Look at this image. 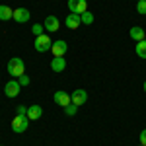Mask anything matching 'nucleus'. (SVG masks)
I'll use <instances>...</instances> for the list:
<instances>
[{
	"instance_id": "obj_11",
	"label": "nucleus",
	"mask_w": 146,
	"mask_h": 146,
	"mask_svg": "<svg viewBox=\"0 0 146 146\" xmlns=\"http://www.w3.org/2000/svg\"><path fill=\"white\" fill-rule=\"evenodd\" d=\"M64 23H66L68 29H78L80 25H82V20H80L78 14H72V12H70L66 16V20H64Z\"/></svg>"
},
{
	"instance_id": "obj_13",
	"label": "nucleus",
	"mask_w": 146,
	"mask_h": 146,
	"mask_svg": "<svg viewBox=\"0 0 146 146\" xmlns=\"http://www.w3.org/2000/svg\"><path fill=\"white\" fill-rule=\"evenodd\" d=\"M41 115H43L41 105H29V107H27V119H29V121H37V119H41Z\"/></svg>"
},
{
	"instance_id": "obj_1",
	"label": "nucleus",
	"mask_w": 146,
	"mask_h": 146,
	"mask_svg": "<svg viewBox=\"0 0 146 146\" xmlns=\"http://www.w3.org/2000/svg\"><path fill=\"white\" fill-rule=\"evenodd\" d=\"M6 70H8V74H10V76L20 78L22 74H25V62H23L20 56H14V58H10V60H8Z\"/></svg>"
},
{
	"instance_id": "obj_16",
	"label": "nucleus",
	"mask_w": 146,
	"mask_h": 146,
	"mask_svg": "<svg viewBox=\"0 0 146 146\" xmlns=\"http://www.w3.org/2000/svg\"><path fill=\"white\" fill-rule=\"evenodd\" d=\"M136 55L140 56V58H146V39H142V41H138L136 43Z\"/></svg>"
},
{
	"instance_id": "obj_21",
	"label": "nucleus",
	"mask_w": 146,
	"mask_h": 146,
	"mask_svg": "<svg viewBox=\"0 0 146 146\" xmlns=\"http://www.w3.org/2000/svg\"><path fill=\"white\" fill-rule=\"evenodd\" d=\"M18 82H20V86H29V82H31V80H29V76H27V74H22V76H20V78H18Z\"/></svg>"
},
{
	"instance_id": "obj_3",
	"label": "nucleus",
	"mask_w": 146,
	"mask_h": 146,
	"mask_svg": "<svg viewBox=\"0 0 146 146\" xmlns=\"http://www.w3.org/2000/svg\"><path fill=\"white\" fill-rule=\"evenodd\" d=\"M27 127H29V119L25 117V115H16L14 119H12V131L14 133H18V135H22L27 131Z\"/></svg>"
},
{
	"instance_id": "obj_4",
	"label": "nucleus",
	"mask_w": 146,
	"mask_h": 146,
	"mask_svg": "<svg viewBox=\"0 0 146 146\" xmlns=\"http://www.w3.org/2000/svg\"><path fill=\"white\" fill-rule=\"evenodd\" d=\"M68 10L72 14L82 16L84 12H88V2L86 0H68Z\"/></svg>"
},
{
	"instance_id": "obj_17",
	"label": "nucleus",
	"mask_w": 146,
	"mask_h": 146,
	"mask_svg": "<svg viewBox=\"0 0 146 146\" xmlns=\"http://www.w3.org/2000/svg\"><path fill=\"white\" fill-rule=\"evenodd\" d=\"M80 20H82L84 25H92V23H94V14H92V12H84V14L80 16Z\"/></svg>"
},
{
	"instance_id": "obj_7",
	"label": "nucleus",
	"mask_w": 146,
	"mask_h": 146,
	"mask_svg": "<svg viewBox=\"0 0 146 146\" xmlns=\"http://www.w3.org/2000/svg\"><path fill=\"white\" fill-rule=\"evenodd\" d=\"M22 90V86H20V82L18 80H10V82H6V86H4V94L8 96V98H16L18 94Z\"/></svg>"
},
{
	"instance_id": "obj_22",
	"label": "nucleus",
	"mask_w": 146,
	"mask_h": 146,
	"mask_svg": "<svg viewBox=\"0 0 146 146\" xmlns=\"http://www.w3.org/2000/svg\"><path fill=\"white\" fill-rule=\"evenodd\" d=\"M16 115H25V117H27V107H25V105H18V107H16Z\"/></svg>"
},
{
	"instance_id": "obj_23",
	"label": "nucleus",
	"mask_w": 146,
	"mask_h": 146,
	"mask_svg": "<svg viewBox=\"0 0 146 146\" xmlns=\"http://www.w3.org/2000/svg\"><path fill=\"white\" fill-rule=\"evenodd\" d=\"M140 144H142V146H146V129L142 131V133H140Z\"/></svg>"
},
{
	"instance_id": "obj_20",
	"label": "nucleus",
	"mask_w": 146,
	"mask_h": 146,
	"mask_svg": "<svg viewBox=\"0 0 146 146\" xmlns=\"http://www.w3.org/2000/svg\"><path fill=\"white\" fill-rule=\"evenodd\" d=\"M136 12L142 14V16H146V0H138V2H136Z\"/></svg>"
},
{
	"instance_id": "obj_24",
	"label": "nucleus",
	"mask_w": 146,
	"mask_h": 146,
	"mask_svg": "<svg viewBox=\"0 0 146 146\" xmlns=\"http://www.w3.org/2000/svg\"><path fill=\"white\" fill-rule=\"evenodd\" d=\"M144 92H146V80H144Z\"/></svg>"
},
{
	"instance_id": "obj_15",
	"label": "nucleus",
	"mask_w": 146,
	"mask_h": 146,
	"mask_svg": "<svg viewBox=\"0 0 146 146\" xmlns=\"http://www.w3.org/2000/svg\"><path fill=\"white\" fill-rule=\"evenodd\" d=\"M14 18V10H12L10 6H4V4H0V20L2 22H8Z\"/></svg>"
},
{
	"instance_id": "obj_25",
	"label": "nucleus",
	"mask_w": 146,
	"mask_h": 146,
	"mask_svg": "<svg viewBox=\"0 0 146 146\" xmlns=\"http://www.w3.org/2000/svg\"><path fill=\"white\" fill-rule=\"evenodd\" d=\"M138 146H142V144H138Z\"/></svg>"
},
{
	"instance_id": "obj_12",
	"label": "nucleus",
	"mask_w": 146,
	"mask_h": 146,
	"mask_svg": "<svg viewBox=\"0 0 146 146\" xmlns=\"http://www.w3.org/2000/svg\"><path fill=\"white\" fill-rule=\"evenodd\" d=\"M51 68H53V72H64V68H66V58H64V56H55V58L51 60Z\"/></svg>"
},
{
	"instance_id": "obj_5",
	"label": "nucleus",
	"mask_w": 146,
	"mask_h": 146,
	"mask_svg": "<svg viewBox=\"0 0 146 146\" xmlns=\"http://www.w3.org/2000/svg\"><path fill=\"white\" fill-rule=\"evenodd\" d=\"M43 27H45V31H49V33H55V31L60 29V22H58L56 16H47L45 22H43Z\"/></svg>"
},
{
	"instance_id": "obj_10",
	"label": "nucleus",
	"mask_w": 146,
	"mask_h": 146,
	"mask_svg": "<svg viewBox=\"0 0 146 146\" xmlns=\"http://www.w3.org/2000/svg\"><path fill=\"white\" fill-rule=\"evenodd\" d=\"M70 98H72V103L80 107V105H84L88 101V94H86V90H74L70 94Z\"/></svg>"
},
{
	"instance_id": "obj_9",
	"label": "nucleus",
	"mask_w": 146,
	"mask_h": 146,
	"mask_svg": "<svg viewBox=\"0 0 146 146\" xmlns=\"http://www.w3.org/2000/svg\"><path fill=\"white\" fill-rule=\"evenodd\" d=\"M29 16H31V12L27 10V8H16L12 20H16L18 23H25V22H29Z\"/></svg>"
},
{
	"instance_id": "obj_2",
	"label": "nucleus",
	"mask_w": 146,
	"mask_h": 146,
	"mask_svg": "<svg viewBox=\"0 0 146 146\" xmlns=\"http://www.w3.org/2000/svg\"><path fill=\"white\" fill-rule=\"evenodd\" d=\"M33 47H35L37 53H47V51H51V47H53V39L47 33H43V35H39V37H35Z\"/></svg>"
},
{
	"instance_id": "obj_6",
	"label": "nucleus",
	"mask_w": 146,
	"mask_h": 146,
	"mask_svg": "<svg viewBox=\"0 0 146 146\" xmlns=\"http://www.w3.org/2000/svg\"><path fill=\"white\" fill-rule=\"evenodd\" d=\"M53 100H55V103H56V105H60V107H66V105H70V103H72V98H70V94H66V92H62V90L55 92Z\"/></svg>"
},
{
	"instance_id": "obj_19",
	"label": "nucleus",
	"mask_w": 146,
	"mask_h": 146,
	"mask_svg": "<svg viewBox=\"0 0 146 146\" xmlns=\"http://www.w3.org/2000/svg\"><path fill=\"white\" fill-rule=\"evenodd\" d=\"M43 31H45V27H43V23H33V27H31V33H33L35 37H39V35H43Z\"/></svg>"
},
{
	"instance_id": "obj_14",
	"label": "nucleus",
	"mask_w": 146,
	"mask_h": 146,
	"mask_svg": "<svg viewBox=\"0 0 146 146\" xmlns=\"http://www.w3.org/2000/svg\"><path fill=\"white\" fill-rule=\"evenodd\" d=\"M131 39H135L136 43H138V41H142V39H146L144 29H142V27H138V25L131 27Z\"/></svg>"
},
{
	"instance_id": "obj_18",
	"label": "nucleus",
	"mask_w": 146,
	"mask_h": 146,
	"mask_svg": "<svg viewBox=\"0 0 146 146\" xmlns=\"http://www.w3.org/2000/svg\"><path fill=\"white\" fill-rule=\"evenodd\" d=\"M62 109H64V115H68V117H74V115H76V111H78V105L70 103V105H66V107H62Z\"/></svg>"
},
{
	"instance_id": "obj_8",
	"label": "nucleus",
	"mask_w": 146,
	"mask_h": 146,
	"mask_svg": "<svg viewBox=\"0 0 146 146\" xmlns=\"http://www.w3.org/2000/svg\"><path fill=\"white\" fill-rule=\"evenodd\" d=\"M51 51H53V55H55V56H64V55H66V51H68V43H66V41H62V39L53 41Z\"/></svg>"
}]
</instances>
